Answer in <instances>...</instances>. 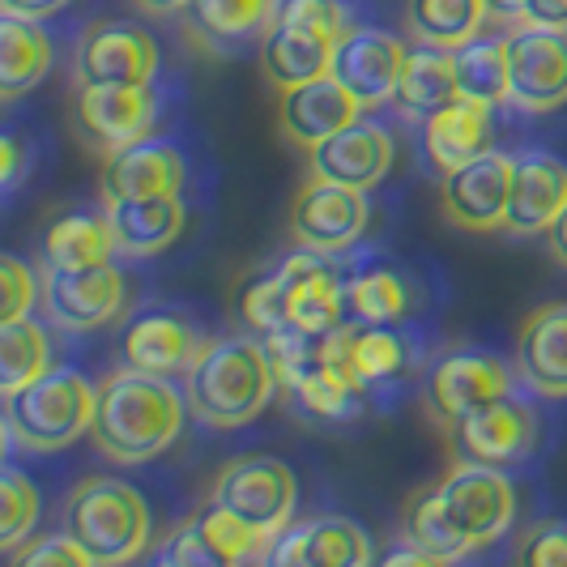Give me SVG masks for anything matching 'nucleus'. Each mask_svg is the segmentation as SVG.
Masks as SVG:
<instances>
[{"instance_id": "obj_1", "label": "nucleus", "mask_w": 567, "mask_h": 567, "mask_svg": "<svg viewBox=\"0 0 567 567\" xmlns=\"http://www.w3.org/2000/svg\"><path fill=\"white\" fill-rule=\"evenodd\" d=\"M184 401L188 393H179L171 375L124 363L99 384V414L90 426V440L115 465H145L179 440Z\"/></svg>"}, {"instance_id": "obj_2", "label": "nucleus", "mask_w": 567, "mask_h": 567, "mask_svg": "<svg viewBox=\"0 0 567 567\" xmlns=\"http://www.w3.org/2000/svg\"><path fill=\"white\" fill-rule=\"evenodd\" d=\"M188 410L214 431H235L252 423L278 393L269 346L256 333L214 338L188 368Z\"/></svg>"}, {"instance_id": "obj_3", "label": "nucleus", "mask_w": 567, "mask_h": 567, "mask_svg": "<svg viewBox=\"0 0 567 567\" xmlns=\"http://www.w3.org/2000/svg\"><path fill=\"white\" fill-rule=\"evenodd\" d=\"M99 414V384H90L78 368H52L34 384L4 398V440L30 453H56L90 435Z\"/></svg>"}, {"instance_id": "obj_4", "label": "nucleus", "mask_w": 567, "mask_h": 567, "mask_svg": "<svg viewBox=\"0 0 567 567\" xmlns=\"http://www.w3.org/2000/svg\"><path fill=\"white\" fill-rule=\"evenodd\" d=\"M64 529L90 550V559L103 567L133 564L142 559L154 520L150 504L137 486L112 474H90L73 486L69 504H64Z\"/></svg>"}, {"instance_id": "obj_5", "label": "nucleus", "mask_w": 567, "mask_h": 567, "mask_svg": "<svg viewBox=\"0 0 567 567\" xmlns=\"http://www.w3.org/2000/svg\"><path fill=\"white\" fill-rule=\"evenodd\" d=\"M214 504H223L230 516H239L248 529H256L260 538L278 542L286 525L295 520V504H299V478L295 470L269 453H248L235 456L218 470Z\"/></svg>"}, {"instance_id": "obj_6", "label": "nucleus", "mask_w": 567, "mask_h": 567, "mask_svg": "<svg viewBox=\"0 0 567 567\" xmlns=\"http://www.w3.org/2000/svg\"><path fill=\"white\" fill-rule=\"evenodd\" d=\"M512 393V368L483 346H449L423 375V410L435 426H449Z\"/></svg>"}, {"instance_id": "obj_7", "label": "nucleus", "mask_w": 567, "mask_h": 567, "mask_svg": "<svg viewBox=\"0 0 567 567\" xmlns=\"http://www.w3.org/2000/svg\"><path fill=\"white\" fill-rule=\"evenodd\" d=\"M440 508L449 516L461 542L474 550H483L491 542H499L516 520V491L512 478L495 465H474V461H456L453 470L435 483Z\"/></svg>"}, {"instance_id": "obj_8", "label": "nucleus", "mask_w": 567, "mask_h": 567, "mask_svg": "<svg viewBox=\"0 0 567 567\" xmlns=\"http://www.w3.org/2000/svg\"><path fill=\"white\" fill-rule=\"evenodd\" d=\"M163 99L154 82L150 85H73L69 115H73V133L90 145L94 154H112L133 142L154 137L158 128Z\"/></svg>"}, {"instance_id": "obj_9", "label": "nucleus", "mask_w": 567, "mask_h": 567, "mask_svg": "<svg viewBox=\"0 0 567 567\" xmlns=\"http://www.w3.org/2000/svg\"><path fill=\"white\" fill-rule=\"evenodd\" d=\"M43 312L64 333H99L120 320L128 303V278L124 269L90 265V269H43Z\"/></svg>"}, {"instance_id": "obj_10", "label": "nucleus", "mask_w": 567, "mask_h": 567, "mask_svg": "<svg viewBox=\"0 0 567 567\" xmlns=\"http://www.w3.org/2000/svg\"><path fill=\"white\" fill-rule=\"evenodd\" d=\"M158 39L137 22H90L73 48V85H150L158 78Z\"/></svg>"}, {"instance_id": "obj_11", "label": "nucleus", "mask_w": 567, "mask_h": 567, "mask_svg": "<svg viewBox=\"0 0 567 567\" xmlns=\"http://www.w3.org/2000/svg\"><path fill=\"white\" fill-rule=\"evenodd\" d=\"M453 461H474V465H495V470H512L538 444V410L525 398H499L456 419L444 426Z\"/></svg>"}, {"instance_id": "obj_12", "label": "nucleus", "mask_w": 567, "mask_h": 567, "mask_svg": "<svg viewBox=\"0 0 567 567\" xmlns=\"http://www.w3.org/2000/svg\"><path fill=\"white\" fill-rule=\"evenodd\" d=\"M508 103L516 112H555L567 103V27L508 30Z\"/></svg>"}, {"instance_id": "obj_13", "label": "nucleus", "mask_w": 567, "mask_h": 567, "mask_svg": "<svg viewBox=\"0 0 567 567\" xmlns=\"http://www.w3.org/2000/svg\"><path fill=\"white\" fill-rule=\"evenodd\" d=\"M368 218L371 205L363 188L308 175V184L299 188V197L290 205V239H295V248L341 256L359 244V235L368 230Z\"/></svg>"}, {"instance_id": "obj_14", "label": "nucleus", "mask_w": 567, "mask_h": 567, "mask_svg": "<svg viewBox=\"0 0 567 567\" xmlns=\"http://www.w3.org/2000/svg\"><path fill=\"white\" fill-rule=\"evenodd\" d=\"M269 546L274 542L260 538L256 529H248L239 516H230L223 504H205L197 508L175 534H171L154 559L158 564L175 567H230V564H256V559H269Z\"/></svg>"}, {"instance_id": "obj_15", "label": "nucleus", "mask_w": 567, "mask_h": 567, "mask_svg": "<svg viewBox=\"0 0 567 567\" xmlns=\"http://www.w3.org/2000/svg\"><path fill=\"white\" fill-rule=\"evenodd\" d=\"M512 167H516V154H504L491 145L465 167L440 175V214L456 230H478V235L499 230L508 218Z\"/></svg>"}, {"instance_id": "obj_16", "label": "nucleus", "mask_w": 567, "mask_h": 567, "mask_svg": "<svg viewBox=\"0 0 567 567\" xmlns=\"http://www.w3.org/2000/svg\"><path fill=\"white\" fill-rule=\"evenodd\" d=\"M205 346H209V338L200 333V324L184 308L154 303V308L128 316V324L120 333V359L128 368L154 371V375H179V371L188 375V368L197 363Z\"/></svg>"}, {"instance_id": "obj_17", "label": "nucleus", "mask_w": 567, "mask_h": 567, "mask_svg": "<svg viewBox=\"0 0 567 567\" xmlns=\"http://www.w3.org/2000/svg\"><path fill=\"white\" fill-rule=\"evenodd\" d=\"M286 282V320L312 338L333 333L346 324V274L329 252H312V248H295L282 265Z\"/></svg>"}, {"instance_id": "obj_18", "label": "nucleus", "mask_w": 567, "mask_h": 567, "mask_svg": "<svg viewBox=\"0 0 567 567\" xmlns=\"http://www.w3.org/2000/svg\"><path fill=\"white\" fill-rule=\"evenodd\" d=\"M410 48L401 43L398 34L375 27H354L350 34L338 39V52H333V78H338L363 107H384L393 103V90L405 69Z\"/></svg>"}, {"instance_id": "obj_19", "label": "nucleus", "mask_w": 567, "mask_h": 567, "mask_svg": "<svg viewBox=\"0 0 567 567\" xmlns=\"http://www.w3.org/2000/svg\"><path fill=\"white\" fill-rule=\"evenodd\" d=\"M393 158H398L393 133H389L384 124L359 115L354 124H346L329 142H320L316 150H308V175H312V179H338V184H350V188L371 193V188L389 175Z\"/></svg>"}, {"instance_id": "obj_20", "label": "nucleus", "mask_w": 567, "mask_h": 567, "mask_svg": "<svg viewBox=\"0 0 567 567\" xmlns=\"http://www.w3.org/2000/svg\"><path fill=\"white\" fill-rule=\"evenodd\" d=\"M368 112L346 85L324 73L303 85L278 90V128L290 145L299 150H316L320 142H329L333 133H341L346 124H354L359 115Z\"/></svg>"}, {"instance_id": "obj_21", "label": "nucleus", "mask_w": 567, "mask_h": 567, "mask_svg": "<svg viewBox=\"0 0 567 567\" xmlns=\"http://www.w3.org/2000/svg\"><path fill=\"white\" fill-rule=\"evenodd\" d=\"M341 354H346V368L359 380V389L375 398V393H389L398 389L410 371L419 368V341L410 338L401 324H359V320H346L338 324Z\"/></svg>"}, {"instance_id": "obj_22", "label": "nucleus", "mask_w": 567, "mask_h": 567, "mask_svg": "<svg viewBox=\"0 0 567 567\" xmlns=\"http://www.w3.org/2000/svg\"><path fill=\"white\" fill-rule=\"evenodd\" d=\"M269 564L278 567H363L371 564V542L350 516H312L286 525L269 546Z\"/></svg>"}, {"instance_id": "obj_23", "label": "nucleus", "mask_w": 567, "mask_h": 567, "mask_svg": "<svg viewBox=\"0 0 567 567\" xmlns=\"http://www.w3.org/2000/svg\"><path fill=\"white\" fill-rule=\"evenodd\" d=\"M516 375L546 401L567 398V303H542L516 329Z\"/></svg>"}, {"instance_id": "obj_24", "label": "nucleus", "mask_w": 567, "mask_h": 567, "mask_svg": "<svg viewBox=\"0 0 567 567\" xmlns=\"http://www.w3.org/2000/svg\"><path fill=\"white\" fill-rule=\"evenodd\" d=\"M184 179L188 163L171 142L145 137L103 154V197H175L184 193Z\"/></svg>"}, {"instance_id": "obj_25", "label": "nucleus", "mask_w": 567, "mask_h": 567, "mask_svg": "<svg viewBox=\"0 0 567 567\" xmlns=\"http://www.w3.org/2000/svg\"><path fill=\"white\" fill-rule=\"evenodd\" d=\"M564 209H567V167L564 163L550 158V154H542V150L516 154L504 230H512V235H546V230L559 223Z\"/></svg>"}, {"instance_id": "obj_26", "label": "nucleus", "mask_w": 567, "mask_h": 567, "mask_svg": "<svg viewBox=\"0 0 567 567\" xmlns=\"http://www.w3.org/2000/svg\"><path fill=\"white\" fill-rule=\"evenodd\" d=\"M491 112L495 107L474 103V99H453L449 107L426 115L423 128H419V145H423L426 167L435 171V175H449V171L465 167L470 158L486 154L495 145Z\"/></svg>"}, {"instance_id": "obj_27", "label": "nucleus", "mask_w": 567, "mask_h": 567, "mask_svg": "<svg viewBox=\"0 0 567 567\" xmlns=\"http://www.w3.org/2000/svg\"><path fill=\"white\" fill-rule=\"evenodd\" d=\"M333 52H338V39L295 22H274L260 39V73L274 90H290L333 73Z\"/></svg>"}, {"instance_id": "obj_28", "label": "nucleus", "mask_w": 567, "mask_h": 567, "mask_svg": "<svg viewBox=\"0 0 567 567\" xmlns=\"http://www.w3.org/2000/svg\"><path fill=\"white\" fill-rule=\"evenodd\" d=\"M112 218L115 248L124 256H154L171 248L184 230V200L175 197H103Z\"/></svg>"}, {"instance_id": "obj_29", "label": "nucleus", "mask_w": 567, "mask_h": 567, "mask_svg": "<svg viewBox=\"0 0 567 567\" xmlns=\"http://www.w3.org/2000/svg\"><path fill=\"white\" fill-rule=\"evenodd\" d=\"M115 230L107 209H69L56 214L43 230V269H90L115 260Z\"/></svg>"}, {"instance_id": "obj_30", "label": "nucleus", "mask_w": 567, "mask_h": 567, "mask_svg": "<svg viewBox=\"0 0 567 567\" xmlns=\"http://www.w3.org/2000/svg\"><path fill=\"white\" fill-rule=\"evenodd\" d=\"M52 64H56V43L43 30V22L4 13V22H0V94H4V103L34 90L52 73Z\"/></svg>"}, {"instance_id": "obj_31", "label": "nucleus", "mask_w": 567, "mask_h": 567, "mask_svg": "<svg viewBox=\"0 0 567 567\" xmlns=\"http://www.w3.org/2000/svg\"><path fill=\"white\" fill-rule=\"evenodd\" d=\"M282 0H193L188 27L205 48L214 52H235L252 39H265L278 22Z\"/></svg>"}, {"instance_id": "obj_32", "label": "nucleus", "mask_w": 567, "mask_h": 567, "mask_svg": "<svg viewBox=\"0 0 567 567\" xmlns=\"http://www.w3.org/2000/svg\"><path fill=\"white\" fill-rule=\"evenodd\" d=\"M282 393L303 419H316V423H350L368 401V393L346 371L324 359L320 341H316V359L286 384Z\"/></svg>"}, {"instance_id": "obj_33", "label": "nucleus", "mask_w": 567, "mask_h": 567, "mask_svg": "<svg viewBox=\"0 0 567 567\" xmlns=\"http://www.w3.org/2000/svg\"><path fill=\"white\" fill-rule=\"evenodd\" d=\"M453 99H461V90H456L453 52L431 48V43L410 48L405 69H401V78H398V90H393V107H398L401 115H410V120L423 124L426 115H435L440 107H449Z\"/></svg>"}, {"instance_id": "obj_34", "label": "nucleus", "mask_w": 567, "mask_h": 567, "mask_svg": "<svg viewBox=\"0 0 567 567\" xmlns=\"http://www.w3.org/2000/svg\"><path fill=\"white\" fill-rule=\"evenodd\" d=\"M491 0H405V30L414 43H431L453 52L483 34L491 22Z\"/></svg>"}, {"instance_id": "obj_35", "label": "nucleus", "mask_w": 567, "mask_h": 567, "mask_svg": "<svg viewBox=\"0 0 567 567\" xmlns=\"http://www.w3.org/2000/svg\"><path fill=\"white\" fill-rule=\"evenodd\" d=\"M410 312V286L393 265L368 260L346 274V316L359 324H401Z\"/></svg>"}, {"instance_id": "obj_36", "label": "nucleus", "mask_w": 567, "mask_h": 567, "mask_svg": "<svg viewBox=\"0 0 567 567\" xmlns=\"http://www.w3.org/2000/svg\"><path fill=\"white\" fill-rule=\"evenodd\" d=\"M456 90L486 107L508 103V34H474L470 43L453 48Z\"/></svg>"}, {"instance_id": "obj_37", "label": "nucleus", "mask_w": 567, "mask_h": 567, "mask_svg": "<svg viewBox=\"0 0 567 567\" xmlns=\"http://www.w3.org/2000/svg\"><path fill=\"white\" fill-rule=\"evenodd\" d=\"M52 371V338L48 329L22 316V320H0V393H18L34 384L39 375Z\"/></svg>"}, {"instance_id": "obj_38", "label": "nucleus", "mask_w": 567, "mask_h": 567, "mask_svg": "<svg viewBox=\"0 0 567 567\" xmlns=\"http://www.w3.org/2000/svg\"><path fill=\"white\" fill-rule=\"evenodd\" d=\"M405 542H414L431 564H453V559H465V555H470V546L461 542V534L449 525V516L440 508L435 483L423 486V491L410 499V508H405Z\"/></svg>"}, {"instance_id": "obj_39", "label": "nucleus", "mask_w": 567, "mask_h": 567, "mask_svg": "<svg viewBox=\"0 0 567 567\" xmlns=\"http://www.w3.org/2000/svg\"><path fill=\"white\" fill-rule=\"evenodd\" d=\"M235 320H239L244 329L260 333V338H269L274 329L290 324V320H286L282 269H256L252 278L235 290Z\"/></svg>"}, {"instance_id": "obj_40", "label": "nucleus", "mask_w": 567, "mask_h": 567, "mask_svg": "<svg viewBox=\"0 0 567 567\" xmlns=\"http://www.w3.org/2000/svg\"><path fill=\"white\" fill-rule=\"evenodd\" d=\"M39 525V486L30 483L18 465H9L0 474V550L18 555L22 542Z\"/></svg>"}, {"instance_id": "obj_41", "label": "nucleus", "mask_w": 567, "mask_h": 567, "mask_svg": "<svg viewBox=\"0 0 567 567\" xmlns=\"http://www.w3.org/2000/svg\"><path fill=\"white\" fill-rule=\"evenodd\" d=\"M512 555L525 567H567V520H534Z\"/></svg>"}, {"instance_id": "obj_42", "label": "nucleus", "mask_w": 567, "mask_h": 567, "mask_svg": "<svg viewBox=\"0 0 567 567\" xmlns=\"http://www.w3.org/2000/svg\"><path fill=\"white\" fill-rule=\"evenodd\" d=\"M278 22L320 30V34H329V39H341V34L354 30V18H350L346 0H282Z\"/></svg>"}, {"instance_id": "obj_43", "label": "nucleus", "mask_w": 567, "mask_h": 567, "mask_svg": "<svg viewBox=\"0 0 567 567\" xmlns=\"http://www.w3.org/2000/svg\"><path fill=\"white\" fill-rule=\"evenodd\" d=\"M43 282H34V269L18 256H0V320H22L34 308V295Z\"/></svg>"}, {"instance_id": "obj_44", "label": "nucleus", "mask_w": 567, "mask_h": 567, "mask_svg": "<svg viewBox=\"0 0 567 567\" xmlns=\"http://www.w3.org/2000/svg\"><path fill=\"white\" fill-rule=\"evenodd\" d=\"M18 567H90V550H85L82 542L73 538L69 529L64 534H43L39 542H30L27 550H18V555H9Z\"/></svg>"}, {"instance_id": "obj_45", "label": "nucleus", "mask_w": 567, "mask_h": 567, "mask_svg": "<svg viewBox=\"0 0 567 567\" xmlns=\"http://www.w3.org/2000/svg\"><path fill=\"white\" fill-rule=\"evenodd\" d=\"M0 167H4V193H13L27 171V150L13 133H4V142H0Z\"/></svg>"}, {"instance_id": "obj_46", "label": "nucleus", "mask_w": 567, "mask_h": 567, "mask_svg": "<svg viewBox=\"0 0 567 567\" xmlns=\"http://www.w3.org/2000/svg\"><path fill=\"white\" fill-rule=\"evenodd\" d=\"M0 9L4 13H18V18L43 22V18H56L60 9H69V0H0Z\"/></svg>"}, {"instance_id": "obj_47", "label": "nucleus", "mask_w": 567, "mask_h": 567, "mask_svg": "<svg viewBox=\"0 0 567 567\" xmlns=\"http://www.w3.org/2000/svg\"><path fill=\"white\" fill-rule=\"evenodd\" d=\"M525 22L567 27V0H525Z\"/></svg>"}, {"instance_id": "obj_48", "label": "nucleus", "mask_w": 567, "mask_h": 567, "mask_svg": "<svg viewBox=\"0 0 567 567\" xmlns=\"http://www.w3.org/2000/svg\"><path fill=\"white\" fill-rule=\"evenodd\" d=\"M133 4H137V13H145V18H171V13L193 9V0H133Z\"/></svg>"}, {"instance_id": "obj_49", "label": "nucleus", "mask_w": 567, "mask_h": 567, "mask_svg": "<svg viewBox=\"0 0 567 567\" xmlns=\"http://www.w3.org/2000/svg\"><path fill=\"white\" fill-rule=\"evenodd\" d=\"M546 248H550V256L567 269V209L559 214V223L546 230Z\"/></svg>"}, {"instance_id": "obj_50", "label": "nucleus", "mask_w": 567, "mask_h": 567, "mask_svg": "<svg viewBox=\"0 0 567 567\" xmlns=\"http://www.w3.org/2000/svg\"><path fill=\"white\" fill-rule=\"evenodd\" d=\"M491 13L495 18H512V22H525V0H491Z\"/></svg>"}]
</instances>
